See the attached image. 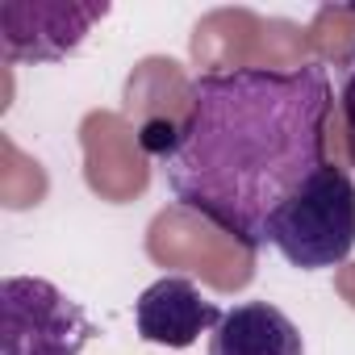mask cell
Listing matches in <instances>:
<instances>
[{"label": "cell", "instance_id": "obj_1", "mask_svg": "<svg viewBox=\"0 0 355 355\" xmlns=\"http://www.w3.org/2000/svg\"><path fill=\"white\" fill-rule=\"evenodd\" d=\"M334 84L322 63L201 71L175 146L159 159L163 184L189 214L239 247H268L276 209L326 163Z\"/></svg>", "mask_w": 355, "mask_h": 355}, {"label": "cell", "instance_id": "obj_8", "mask_svg": "<svg viewBox=\"0 0 355 355\" xmlns=\"http://www.w3.org/2000/svg\"><path fill=\"white\" fill-rule=\"evenodd\" d=\"M175 146V125L171 121H146L142 125V150H150V155H167Z\"/></svg>", "mask_w": 355, "mask_h": 355}, {"label": "cell", "instance_id": "obj_2", "mask_svg": "<svg viewBox=\"0 0 355 355\" xmlns=\"http://www.w3.org/2000/svg\"><path fill=\"white\" fill-rule=\"evenodd\" d=\"M268 247L301 272L338 268L355 251V180L347 167L322 163L309 180L276 209Z\"/></svg>", "mask_w": 355, "mask_h": 355}, {"label": "cell", "instance_id": "obj_3", "mask_svg": "<svg viewBox=\"0 0 355 355\" xmlns=\"http://www.w3.org/2000/svg\"><path fill=\"white\" fill-rule=\"evenodd\" d=\"M92 322L63 288L42 276L0 280V355H80Z\"/></svg>", "mask_w": 355, "mask_h": 355}, {"label": "cell", "instance_id": "obj_7", "mask_svg": "<svg viewBox=\"0 0 355 355\" xmlns=\"http://www.w3.org/2000/svg\"><path fill=\"white\" fill-rule=\"evenodd\" d=\"M338 113H343V134H347V155L355 167V55L338 71Z\"/></svg>", "mask_w": 355, "mask_h": 355}, {"label": "cell", "instance_id": "obj_5", "mask_svg": "<svg viewBox=\"0 0 355 355\" xmlns=\"http://www.w3.org/2000/svg\"><path fill=\"white\" fill-rule=\"evenodd\" d=\"M222 318L226 309H218L189 276H163L150 288H142V297L134 301V326L142 343L171 347V351L193 347L201 334L218 330Z\"/></svg>", "mask_w": 355, "mask_h": 355}, {"label": "cell", "instance_id": "obj_9", "mask_svg": "<svg viewBox=\"0 0 355 355\" xmlns=\"http://www.w3.org/2000/svg\"><path fill=\"white\" fill-rule=\"evenodd\" d=\"M351 55H355V51H351Z\"/></svg>", "mask_w": 355, "mask_h": 355}, {"label": "cell", "instance_id": "obj_6", "mask_svg": "<svg viewBox=\"0 0 355 355\" xmlns=\"http://www.w3.org/2000/svg\"><path fill=\"white\" fill-rule=\"evenodd\" d=\"M209 355H305V338L272 301H243L218 322Z\"/></svg>", "mask_w": 355, "mask_h": 355}, {"label": "cell", "instance_id": "obj_4", "mask_svg": "<svg viewBox=\"0 0 355 355\" xmlns=\"http://www.w3.org/2000/svg\"><path fill=\"white\" fill-rule=\"evenodd\" d=\"M109 0H5L0 5V55L5 63H59L84 46Z\"/></svg>", "mask_w": 355, "mask_h": 355}]
</instances>
